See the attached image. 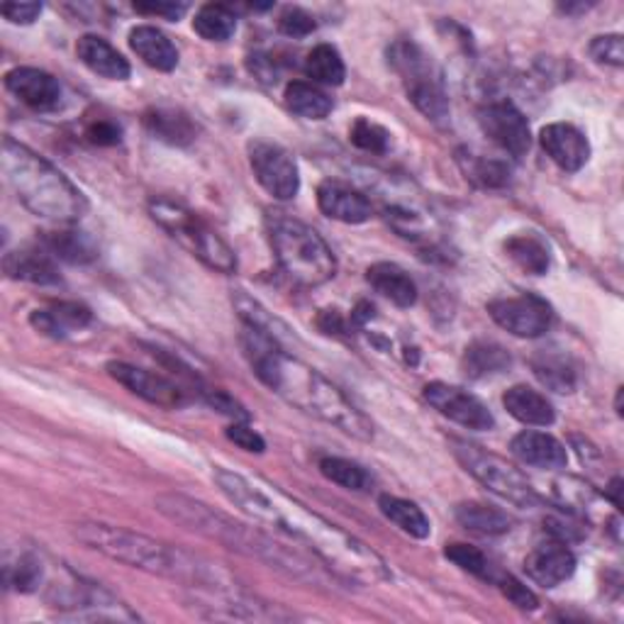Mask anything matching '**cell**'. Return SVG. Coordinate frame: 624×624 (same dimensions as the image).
<instances>
[{
	"instance_id": "obj_1",
	"label": "cell",
	"mask_w": 624,
	"mask_h": 624,
	"mask_svg": "<svg viewBox=\"0 0 624 624\" xmlns=\"http://www.w3.org/2000/svg\"><path fill=\"white\" fill-rule=\"evenodd\" d=\"M213 479L219 493L244 515L308 546L313 556L320 559L323 566L333 571L341 583L371 585L393 579L386 559L369 544L317 515L296 498L278 491L276 485L223 467L215 469Z\"/></svg>"
},
{
	"instance_id": "obj_2",
	"label": "cell",
	"mask_w": 624,
	"mask_h": 624,
	"mask_svg": "<svg viewBox=\"0 0 624 624\" xmlns=\"http://www.w3.org/2000/svg\"><path fill=\"white\" fill-rule=\"evenodd\" d=\"M242 347L256 378L266 388H272L298 410L337 427L339 432L359 439V442H371L374 422L313 366L290 357L284 345L252 327H244Z\"/></svg>"
},
{
	"instance_id": "obj_3",
	"label": "cell",
	"mask_w": 624,
	"mask_h": 624,
	"mask_svg": "<svg viewBox=\"0 0 624 624\" xmlns=\"http://www.w3.org/2000/svg\"><path fill=\"white\" fill-rule=\"evenodd\" d=\"M154 505L166 520L181 524V528L207 536V540L223 544L237 554L259 559L290 579L313 585H329V581L337 579L333 571L317 566L300 549L280 544L272 534H266L262 528H254V524L235 522L223 512L207 508L201 500L181 493H164L154 500Z\"/></svg>"
},
{
	"instance_id": "obj_4",
	"label": "cell",
	"mask_w": 624,
	"mask_h": 624,
	"mask_svg": "<svg viewBox=\"0 0 624 624\" xmlns=\"http://www.w3.org/2000/svg\"><path fill=\"white\" fill-rule=\"evenodd\" d=\"M73 536L93 552H101L125 566L154 573V576L178 581L195 593H217L237 583L213 561L125 528H113V524L103 522H81L73 530Z\"/></svg>"
},
{
	"instance_id": "obj_5",
	"label": "cell",
	"mask_w": 624,
	"mask_h": 624,
	"mask_svg": "<svg viewBox=\"0 0 624 624\" xmlns=\"http://www.w3.org/2000/svg\"><path fill=\"white\" fill-rule=\"evenodd\" d=\"M0 168H3L8 188L37 217L71 225L79 223L89 211L85 195L28 144L6 137L3 152H0Z\"/></svg>"
},
{
	"instance_id": "obj_6",
	"label": "cell",
	"mask_w": 624,
	"mask_h": 624,
	"mask_svg": "<svg viewBox=\"0 0 624 624\" xmlns=\"http://www.w3.org/2000/svg\"><path fill=\"white\" fill-rule=\"evenodd\" d=\"M266 229L280 272L293 284L315 288L335 278L337 256L315 227L286 213H272L266 217Z\"/></svg>"
},
{
	"instance_id": "obj_7",
	"label": "cell",
	"mask_w": 624,
	"mask_h": 624,
	"mask_svg": "<svg viewBox=\"0 0 624 624\" xmlns=\"http://www.w3.org/2000/svg\"><path fill=\"white\" fill-rule=\"evenodd\" d=\"M150 215L158 227L168 232V237H174L183 249L191 252L207 268H213L217 274L237 272V254L191 207L171 198H152Z\"/></svg>"
},
{
	"instance_id": "obj_8",
	"label": "cell",
	"mask_w": 624,
	"mask_h": 624,
	"mask_svg": "<svg viewBox=\"0 0 624 624\" xmlns=\"http://www.w3.org/2000/svg\"><path fill=\"white\" fill-rule=\"evenodd\" d=\"M388 64L400 76L412 105L437 125L449 120V98L444 91L442 71L432 57H427L420 44L412 40H398L388 47Z\"/></svg>"
},
{
	"instance_id": "obj_9",
	"label": "cell",
	"mask_w": 624,
	"mask_h": 624,
	"mask_svg": "<svg viewBox=\"0 0 624 624\" xmlns=\"http://www.w3.org/2000/svg\"><path fill=\"white\" fill-rule=\"evenodd\" d=\"M451 454L467 469L475 481L483 483L488 491L518 508H540L542 498L536 495L532 483L518 467H512L508 459L493 454L479 444L451 439Z\"/></svg>"
},
{
	"instance_id": "obj_10",
	"label": "cell",
	"mask_w": 624,
	"mask_h": 624,
	"mask_svg": "<svg viewBox=\"0 0 624 624\" xmlns=\"http://www.w3.org/2000/svg\"><path fill=\"white\" fill-rule=\"evenodd\" d=\"M249 164L262 188L276 201H293L300 191V171L296 158L284 146L266 140L249 144Z\"/></svg>"
},
{
	"instance_id": "obj_11",
	"label": "cell",
	"mask_w": 624,
	"mask_h": 624,
	"mask_svg": "<svg viewBox=\"0 0 624 624\" xmlns=\"http://www.w3.org/2000/svg\"><path fill=\"white\" fill-rule=\"evenodd\" d=\"M488 313L505 333L520 339H536L549 333L554 323V310L544 298L524 293L515 298H498L488 303Z\"/></svg>"
},
{
	"instance_id": "obj_12",
	"label": "cell",
	"mask_w": 624,
	"mask_h": 624,
	"mask_svg": "<svg viewBox=\"0 0 624 624\" xmlns=\"http://www.w3.org/2000/svg\"><path fill=\"white\" fill-rule=\"evenodd\" d=\"M424 400L430 402L439 415H444L447 420L467 427V430L491 432L495 427L493 412L488 410L485 402L459 386H449V383H439V381L427 383Z\"/></svg>"
},
{
	"instance_id": "obj_13",
	"label": "cell",
	"mask_w": 624,
	"mask_h": 624,
	"mask_svg": "<svg viewBox=\"0 0 624 624\" xmlns=\"http://www.w3.org/2000/svg\"><path fill=\"white\" fill-rule=\"evenodd\" d=\"M479 122L485 137L510 156L520 158L530 152L532 130L518 105H512L510 101L488 103L485 108H481Z\"/></svg>"
},
{
	"instance_id": "obj_14",
	"label": "cell",
	"mask_w": 624,
	"mask_h": 624,
	"mask_svg": "<svg viewBox=\"0 0 624 624\" xmlns=\"http://www.w3.org/2000/svg\"><path fill=\"white\" fill-rule=\"evenodd\" d=\"M105 369L120 386H125L130 393L144 398L146 402H152V406L174 410L188 402L183 388H178L174 381H168V378L158 376L154 371L140 369V366L127 361H110Z\"/></svg>"
},
{
	"instance_id": "obj_15",
	"label": "cell",
	"mask_w": 624,
	"mask_h": 624,
	"mask_svg": "<svg viewBox=\"0 0 624 624\" xmlns=\"http://www.w3.org/2000/svg\"><path fill=\"white\" fill-rule=\"evenodd\" d=\"M6 89L37 113H54L64 103L61 83L42 69L18 67L6 73Z\"/></svg>"
},
{
	"instance_id": "obj_16",
	"label": "cell",
	"mask_w": 624,
	"mask_h": 624,
	"mask_svg": "<svg viewBox=\"0 0 624 624\" xmlns=\"http://www.w3.org/2000/svg\"><path fill=\"white\" fill-rule=\"evenodd\" d=\"M540 142L549 158L561 171H569V174H576L591 158L589 137L579 127L569 125V122H552V125L542 127Z\"/></svg>"
},
{
	"instance_id": "obj_17",
	"label": "cell",
	"mask_w": 624,
	"mask_h": 624,
	"mask_svg": "<svg viewBox=\"0 0 624 624\" xmlns=\"http://www.w3.org/2000/svg\"><path fill=\"white\" fill-rule=\"evenodd\" d=\"M317 205L329 219H337V223L345 225H364L374 215L371 201L361 191L341 181H325L317 188Z\"/></svg>"
},
{
	"instance_id": "obj_18",
	"label": "cell",
	"mask_w": 624,
	"mask_h": 624,
	"mask_svg": "<svg viewBox=\"0 0 624 624\" xmlns=\"http://www.w3.org/2000/svg\"><path fill=\"white\" fill-rule=\"evenodd\" d=\"M528 576L542 589H556L576 573V556L566 544H542L524 559Z\"/></svg>"
},
{
	"instance_id": "obj_19",
	"label": "cell",
	"mask_w": 624,
	"mask_h": 624,
	"mask_svg": "<svg viewBox=\"0 0 624 624\" xmlns=\"http://www.w3.org/2000/svg\"><path fill=\"white\" fill-rule=\"evenodd\" d=\"M3 268L8 278L24 280L34 286H57L61 284L59 268L54 262V254L42 247H22L16 252H8L3 259Z\"/></svg>"
},
{
	"instance_id": "obj_20",
	"label": "cell",
	"mask_w": 624,
	"mask_h": 624,
	"mask_svg": "<svg viewBox=\"0 0 624 624\" xmlns=\"http://www.w3.org/2000/svg\"><path fill=\"white\" fill-rule=\"evenodd\" d=\"M512 454H515L522 463L534 469H564L569 463V454L566 447L559 442L556 437L546 434V432H536V430H528L520 432L515 439H512Z\"/></svg>"
},
{
	"instance_id": "obj_21",
	"label": "cell",
	"mask_w": 624,
	"mask_h": 624,
	"mask_svg": "<svg viewBox=\"0 0 624 624\" xmlns=\"http://www.w3.org/2000/svg\"><path fill=\"white\" fill-rule=\"evenodd\" d=\"M30 323L47 337L64 339L89 327L93 323V313L83 303H54L44 310H34Z\"/></svg>"
},
{
	"instance_id": "obj_22",
	"label": "cell",
	"mask_w": 624,
	"mask_h": 624,
	"mask_svg": "<svg viewBox=\"0 0 624 624\" xmlns=\"http://www.w3.org/2000/svg\"><path fill=\"white\" fill-rule=\"evenodd\" d=\"M76 57L81 59L83 67H89L93 73L108 81L130 79V61L113 44H108L103 37L83 34L76 42Z\"/></svg>"
},
{
	"instance_id": "obj_23",
	"label": "cell",
	"mask_w": 624,
	"mask_h": 624,
	"mask_svg": "<svg viewBox=\"0 0 624 624\" xmlns=\"http://www.w3.org/2000/svg\"><path fill=\"white\" fill-rule=\"evenodd\" d=\"M130 47L146 67L156 71H174L178 67V49L168 37L152 28V24H140L130 32Z\"/></svg>"
},
{
	"instance_id": "obj_24",
	"label": "cell",
	"mask_w": 624,
	"mask_h": 624,
	"mask_svg": "<svg viewBox=\"0 0 624 624\" xmlns=\"http://www.w3.org/2000/svg\"><path fill=\"white\" fill-rule=\"evenodd\" d=\"M366 280H369L376 293H381L383 298L398 305V308H412V305L418 303V284H415L408 272H402L396 264L381 262L369 266Z\"/></svg>"
},
{
	"instance_id": "obj_25",
	"label": "cell",
	"mask_w": 624,
	"mask_h": 624,
	"mask_svg": "<svg viewBox=\"0 0 624 624\" xmlns=\"http://www.w3.org/2000/svg\"><path fill=\"white\" fill-rule=\"evenodd\" d=\"M505 410L522 424L532 427H552L556 420L554 406L542 396L540 390L530 386H512L503 396Z\"/></svg>"
},
{
	"instance_id": "obj_26",
	"label": "cell",
	"mask_w": 624,
	"mask_h": 624,
	"mask_svg": "<svg viewBox=\"0 0 624 624\" xmlns=\"http://www.w3.org/2000/svg\"><path fill=\"white\" fill-rule=\"evenodd\" d=\"M512 357L505 347H500L498 341H473L467 347L461 359V369L473 381H483V378H493L505 374L510 369Z\"/></svg>"
},
{
	"instance_id": "obj_27",
	"label": "cell",
	"mask_w": 624,
	"mask_h": 624,
	"mask_svg": "<svg viewBox=\"0 0 624 624\" xmlns=\"http://www.w3.org/2000/svg\"><path fill=\"white\" fill-rule=\"evenodd\" d=\"M144 125L156 140L166 144H191L195 140L193 120L174 108H154L144 115Z\"/></svg>"
},
{
	"instance_id": "obj_28",
	"label": "cell",
	"mask_w": 624,
	"mask_h": 624,
	"mask_svg": "<svg viewBox=\"0 0 624 624\" xmlns=\"http://www.w3.org/2000/svg\"><path fill=\"white\" fill-rule=\"evenodd\" d=\"M457 162L463 176L481 188H505L512 178V168L508 166V162H500V158L461 150L457 154Z\"/></svg>"
},
{
	"instance_id": "obj_29",
	"label": "cell",
	"mask_w": 624,
	"mask_h": 624,
	"mask_svg": "<svg viewBox=\"0 0 624 624\" xmlns=\"http://www.w3.org/2000/svg\"><path fill=\"white\" fill-rule=\"evenodd\" d=\"M44 247L52 252L57 259L69 264H91L98 259L95 242L81 229H57L47 232Z\"/></svg>"
},
{
	"instance_id": "obj_30",
	"label": "cell",
	"mask_w": 624,
	"mask_h": 624,
	"mask_svg": "<svg viewBox=\"0 0 624 624\" xmlns=\"http://www.w3.org/2000/svg\"><path fill=\"white\" fill-rule=\"evenodd\" d=\"M378 508H381L386 520L393 522L400 532L410 534L412 540H427L430 536V520H427L422 508L410 503V500L398 495H381L378 498Z\"/></svg>"
},
{
	"instance_id": "obj_31",
	"label": "cell",
	"mask_w": 624,
	"mask_h": 624,
	"mask_svg": "<svg viewBox=\"0 0 624 624\" xmlns=\"http://www.w3.org/2000/svg\"><path fill=\"white\" fill-rule=\"evenodd\" d=\"M454 515L461 528L473 534L498 536V534H508L512 530V520L505 515V512L485 503H461L457 505Z\"/></svg>"
},
{
	"instance_id": "obj_32",
	"label": "cell",
	"mask_w": 624,
	"mask_h": 624,
	"mask_svg": "<svg viewBox=\"0 0 624 624\" xmlns=\"http://www.w3.org/2000/svg\"><path fill=\"white\" fill-rule=\"evenodd\" d=\"M505 254L515 262L524 274L544 276L552 266V254L546 244L536 235H515L505 242Z\"/></svg>"
},
{
	"instance_id": "obj_33",
	"label": "cell",
	"mask_w": 624,
	"mask_h": 624,
	"mask_svg": "<svg viewBox=\"0 0 624 624\" xmlns=\"http://www.w3.org/2000/svg\"><path fill=\"white\" fill-rule=\"evenodd\" d=\"M532 371L540 378V383L554 393H573L579 386V376L573 364L561 354H540L532 359Z\"/></svg>"
},
{
	"instance_id": "obj_34",
	"label": "cell",
	"mask_w": 624,
	"mask_h": 624,
	"mask_svg": "<svg viewBox=\"0 0 624 624\" xmlns=\"http://www.w3.org/2000/svg\"><path fill=\"white\" fill-rule=\"evenodd\" d=\"M286 105L305 120H325L333 113V101L313 83L293 81L286 85Z\"/></svg>"
},
{
	"instance_id": "obj_35",
	"label": "cell",
	"mask_w": 624,
	"mask_h": 624,
	"mask_svg": "<svg viewBox=\"0 0 624 624\" xmlns=\"http://www.w3.org/2000/svg\"><path fill=\"white\" fill-rule=\"evenodd\" d=\"M193 30L205 42H227L237 32V18L227 6H203L195 12Z\"/></svg>"
},
{
	"instance_id": "obj_36",
	"label": "cell",
	"mask_w": 624,
	"mask_h": 624,
	"mask_svg": "<svg viewBox=\"0 0 624 624\" xmlns=\"http://www.w3.org/2000/svg\"><path fill=\"white\" fill-rule=\"evenodd\" d=\"M305 73L317 83L341 85L347 79V67L333 44H317L305 59Z\"/></svg>"
},
{
	"instance_id": "obj_37",
	"label": "cell",
	"mask_w": 624,
	"mask_h": 624,
	"mask_svg": "<svg viewBox=\"0 0 624 624\" xmlns=\"http://www.w3.org/2000/svg\"><path fill=\"white\" fill-rule=\"evenodd\" d=\"M47 581V566L37 554H20L6 564V585L18 593H37Z\"/></svg>"
},
{
	"instance_id": "obj_38",
	"label": "cell",
	"mask_w": 624,
	"mask_h": 624,
	"mask_svg": "<svg viewBox=\"0 0 624 624\" xmlns=\"http://www.w3.org/2000/svg\"><path fill=\"white\" fill-rule=\"evenodd\" d=\"M320 471L327 481H333L341 488H347V491H357L364 493L369 491L374 485L371 473L366 471L364 467H359L357 461H349V459H341V457H325L320 459Z\"/></svg>"
},
{
	"instance_id": "obj_39",
	"label": "cell",
	"mask_w": 624,
	"mask_h": 624,
	"mask_svg": "<svg viewBox=\"0 0 624 624\" xmlns=\"http://www.w3.org/2000/svg\"><path fill=\"white\" fill-rule=\"evenodd\" d=\"M390 137H393V134H390L386 127L376 125V122L366 117H359L349 130L351 144L371 154H386L390 150V142H393Z\"/></svg>"
},
{
	"instance_id": "obj_40",
	"label": "cell",
	"mask_w": 624,
	"mask_h": 624,
	"mask_svg": "<svg viewBox=\"0 0 624 624\" xmlns=\"http://www.w3.org/2000/svg\"><path fill=\"white\" fill-rule=\"evenodd\" d=\"M444 556L449 561H454V564L463 571H469L473 573V576H481V579H491L493 573H491V564H488V559L483 552H479V549L471 546V544H447L444 549Z\"/></svg>"
},
{
	"instance_id": "obj_41",
	"label": "cell",
	"mask_w": 624,
	"mask_h": 624,
	"mask_svg": "<svg viewBox=\"0 0 624 624\" xmlns=\"http://www.w3.org/2000/svg\"><path fill=\"white\" fill-rule=\"evenodd\" d=\"M591 57L593 61L603 67L620 69L624 67V40L622 34H601L591 42Z\"/></svg>"
},
{
	"instance_id": "obj_42",
	"label": "cell",
	"mask_w": 624,
	"mask_h": 624,
	"mask_svg": "<svg viewBox=\"0 0 624 624\" xmlns=\"http://www.w3.org/2000/svg\"><path fill=\"white\" fill-rule=\"evenodd\" d=\"M315 28H317L315 18L310 16L308 10H303V8H286L284 12H280V18H278L280 34L293 37V40H303V37L313 34Z\"/></svg>"
},
{
	"instance_id": "obj_43",
	"label": "cell",
	"mask_w": 624,
	"mask_h": 624,
	"mask_svg": "<svg viewBox=\"0 0 624 624\" xmlns=\"http://www.w3.org/2000/svg\"><path fill=\"white\" fill-rule=\"evenodd\" d=\"M85 140L95 146H115L122 140V130L117 122L101 117L89 122V127H85Z\"/></svg>"
},
{
	"instance_id": "obj_44",
	"label": "cell",
	"mask_w": 624,
	"mask_h": 624,
	"mask_svg": "<svg viewBox=\"0 0 624 624\" xmlns=\"http://www.w3.org/2000/svg\"><path fill=\"white\" fill-rule=\"evenodd\" d=\"M225 434H227L229 442H235L239 449L252 451V454H264V449H266L264 437L256 430H252L249 424H244V422L229 424Z\"/></svg>"
},
{
	"instance_id": "obj_45",
	"label": "cell",
	"mask_w": 624,
	"mask_h": 624,
	"mask_svg": "<svg viewBox=\"0 0 624 624\" xmlns=\"http://www.w3.org/2000/svg\"><path fill=\"white\" fill-rule=\"evenodd\" d=\"M498 585H500V591H503L508 601L512 605H518L520 610H536V605H540L536 595L528 589V585H522L518 579L503 576V579H498Z\"/></svg>"
},
{
	"instance_id": "obj_46",
	"label": "cell",
	"mask_w": 624,
	"mask_h": 624,
	"mask_svg": "<svg viewBox=\"0 0 624 624\" xmlns=\"http://www.w3.org/2000/svg\"><path fill=\"white\" fill-rule=\"evenodd\" d=\"M205 400H207V406L215 408L217 412L227 415V418H232L235 422H247L249 420L247 410H244L235 398L227 396L225 390H205Z\"/></svg>"
},
{
	"instance_id": "obj_47",
	"label": "cell",
	"mask_w": 624,
	"mask_h": 624,
	"mask_svg": "<svg viewBox=\"0 0 624 624\" xmlns=\"http://www.w3.org/2000/svg\"><path fill=\"white\" fill-rule=\"evenodd\" d=\"M134 10H137L140 16H156V18L176 22V20L186 16L188 6L186 3H174V0H171V3H134Z\"/></svg>"
},
{
	"instance_id": "obj_48",
	"label": "cell",
	"mask_w": 624,
	"mask_h": 624,
	"mask_svg": "<svg viewBox=\"0 0 624 624\" xmlns=\"http://www.w3.org/2000/svg\"><path fill=\"white\" fill-rule=\"evenodd\" d=\"M0 12L12 24H32L42 16V3H6Z\"/></svg>"
},
{
	"instance_id": "obj_49",
	"label": "cell",
	"mask_w": 624,
	"mask_h": 624,
	"mask_svg": "<svg viewBox=\"0 0 624 624\" xmlns=\"http://www.w3.org/2000/svg\"><path fill=\"white\" fill-rule=\"evenodd\" d=\"M320 329L325 335H337V337H345L349 333V323L345 320V315L339 310H323L320 320H317Z\"/></svg>"
},
{
	"instance_id": "obj_50",
	"label": "cell",
	"mask_w": 624,
	"mask_h": 624,
	"mask_svg": "<svg viewBox=\"0 0 624 624\" xmlns=\"http://www.w3.org/2000/svg\"><path fill=\"white\" fill-rule=\"evenodd\" d=\"M249 69H252L262 81L276 83L278 73H276V67H274L272 57H266V54H254V57H249Z\"/></svg>"
},
{
	"instance_id": "obj_51",
	"label": "cell",
	"mask_w": 624,
	"mask_h": 624,
	"mask_svg": "<svg viewBox=\"0 0 624 624\" xmlns=\"http://www.w3.org/2000/svg\"><path fill=\"white\" fill-rule=\"evenodd\" d=\"M605 500H610L617 510H622V479H613V483L607 485Z\"/></svg>"
}]
</instances>
